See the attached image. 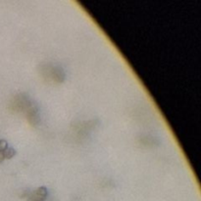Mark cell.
<instances>
[{
  "label": "cell",
  "instance_id": "cell-1",
  "mask_svg": "<svg viewBox=\"0 0 201 201\" xmlns=\"http://www.w3.org/2000/svg\"><path fill=\"white\" fill-rule=\"evenodd\" d=\"M17 154V151L13 147H8L5 151H3L4 159H11Z\"/></svg>",
  "mask_w": 201,
  "mask_h": 201
},
{
  "label": "cell",
  "instance_id": "cell-5",
  "mask_svg": "<svg viewBox=\"0 0 201 201\" xmlns=\"http://www.w3.org/2000/svg\"><path fill=\"white\" fill-rule=\"evenodd\" d=\"M3 160H5L4 159V156H3V152H0V163H1Z\"/></svg>",
  "mask_w": 201,
  "mask_h": 201
},
{
  "label": "cell",
  "instance_id": "cell-4",
  "mask_svg": "<svg viewBox=\"0 0 201 201\" xmlns=\"http://www.w3.org/2000/svg\"><path fill=\"white\" fill-rule=\"evenodd\" d=\"M30 201H45V199L39 197L38 195H36V194L33 192V195H32V197H30Z\"/></svg>",
  "mask_w": 201,
  "mask_h": 201
},
{
  "label": "cell",
  "instance_id": "cell-3",
  "mask_svg": "<svg viewBox=\"0 0 201 201\" xmlns=\"http://www.w3.org/2000/svg\"><path fill=\"white\" fill-rule=\"evenodd\" d=\"M8 148V143L5 139H0V152L5 151Z\"/></svg>",
  "mask_w": 201,
  "mask_h": 201
},
{
  "label": "cell",
  "instance_id": "cell-2",
  "mask_svg": "<svg viewBox=\"0 0 201 201\" xmlns=\"http://www.w3.org/2000/svg\"><path fill=\"white\" fill-rule=\"evenodd\" d=\"M34 193H36V195H38L39 197H41L43 199H46L47 195H48V190L45 186H40L38 187V189L34 191Z\"/></svg>",
  "mask_w": 201,
  "mask_h": 201
}]
</instances>
